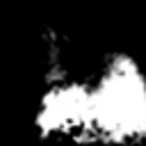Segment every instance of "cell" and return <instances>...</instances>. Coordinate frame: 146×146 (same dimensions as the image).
Wrapping results in <instances>:
<instances>
[{
    "label": "cell",
    "mask_w": 146,
    "mask_h": 146,
    "mask_svg": "<svg viewBox=\"0 0 146 146\" xmlns=\"http://www.w3.org/2000/svg\"><path fill=\"white\" fill-rule=\"evenodd\" d=\"M36 89L30 130L46 146H146V66L107 48L84 55L62 30L36 46Z\"/></svg>",
    "instance_id": "cell-1"
}]
</instances>
